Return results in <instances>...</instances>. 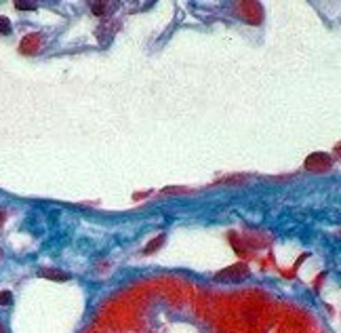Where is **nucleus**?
I'll return each mask as SVG.
<instances>
[{"label":"nucleus","instance_id":"nucleus-1","mask_svg":"<svg viewBox=\"0 0 341 333\" xmlns=\"http://www.w3.org/2000/svg\"><path fill=\"white\" fill-rule=\"evenodd\" d=\"M40 44H42V36L40 34H28V36H23L21 38V42H19V51L23 55H34L38 49H40Z\"/></svg>","mask_w":341,"mask_h":333},{"label":"nucleus","instance_id":"nucleus-2","mask_svg":"<svg viewBox=\"0 0 341 333\" xmlns=\"http://www.w3.org/2000/svg\"><path fill=\"white\" fill-rule=\"evenodd\" d=\"M329 165H333V163H331V158H329L327 154H312V156L305 161V166H307V169H327Z\"/></svg>","mask_w":341,"mask_h":333},{"label":"nucleus","instance_id":"nucleus-3","mask_svg":"<svg viewBox=\"0 0 341 333\" xmlns=\"http://www.w3.org/2000/svg\"><path fill=\"white\" fill-rule=\"evenodd\" d=\"M38 276L51 279V281H70V274L61 272V270H38Z\"/></svg>","mask_w":341,"mask_h":333},{"label":"nucleus","instance_id":"nucleus-4","mask_svg":"<svg viewBox=\"0 0 341 333\" xmlns=\"http://www.w3.org/2000/svg\"><path fill=\"white\" fill-rule=\"evenodd\" d=\"M162 243H164V234L156 236V239H154L152 243H148V245H146V253H154V251H156V247H160Z\"/></svg>","mask_w":341,"mask_h":333},{"label":"nucleus","instance_id":"nucleus-5","mask_svg":"<svg viewBox=\"0 0 341 333\" xmlns=\"http://www.w3.org/2000/svg\"><path fill=\"white\" fill-rule=\"evenodd\" d=\"M11 304H13V293L11 291L0 293V306H11Z\"/></svg>","mask_w":341,"mask_h":333},{"label":"nucleus","instance_id":"nucleus-6","mask_svg":"<svg viewBox=\"0 0 341 333\" xmlns=\"http://www.w3.org/2000/svg\"><path fill=\"white\" fill-rule=\"evenodd\" d=\"M0 34H11V21L0 15Z\"/></svg>","mask_w":341,"mask_h":333},{"label":"nucleus","instance_id":"nucleus-7","mask_svg":"<svg viewBox=\"0 0 341 333\" xmlns=\"http://www.w3.org/2000/svg\"><path fill=\"white\" fill-rule=\"evenodd\" d=\"M15 9H19V11H34L36 4L34 2H15Z\"/></svg>","mask_w":341,"mask_h":333},{"label":"nucleus","instance_id":"nucleus-8","mask_svg":"<svg viewBox=\"0 0 341 333\" xmlns=\"http://www.w3.org/2000/svg\"><path fill=\"white\" fill-rule=\"evenodd\" d=\"M104 9H106V4H104V2L93 4V13H95V15H104Z\"/></svg>","mask_w":341,"mask_h":333},{"label":"nucleus","instance_id":"nucleus-9","mask_svg":"<svg viewBox=\"0 0 341 333\" xmlns=\"http://www.w3.org/2000/svg\"><path fill=\"white\" fill-rule=\"evenodd\" d=\"M2 221H4V213L0 211V224H2Z\"/></svg>","mask_w":341,"mask_h":333},{"label":"nucleus","instance_id":"nucleus-10","mask_svg":"<svg viewBox=\"0 0 341 333\" xmlns=\"http://www.w3.org/2000/svg\"><path fill=\"white\" fill-rule=\"evenodd\" d=\"M0 333H2V327H0Z\"/></svg>","mask_w":341,"mask_h":333}]
</instances>
